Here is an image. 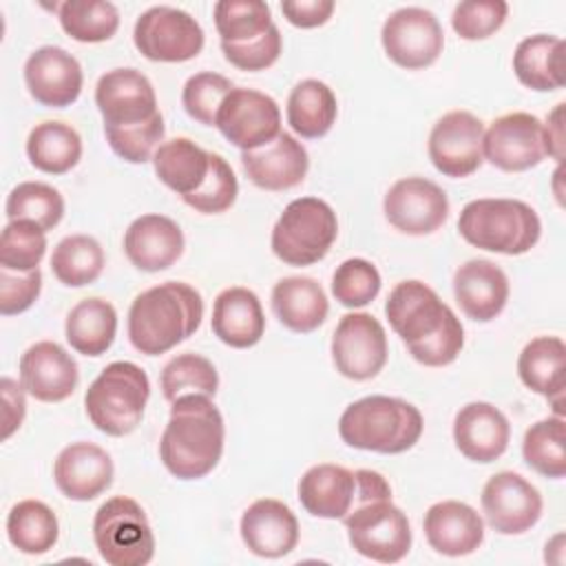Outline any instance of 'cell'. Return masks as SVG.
<instances>
[{"label": "cell", "mask_w": 566, "mask_h": 566, "mask_svg": "<svg viewBox=\"0 0 566 566\" xmlns=\"http://www.w3.org/2000/svg\"><path fill=\"white\" fill-rule=\"evenodd\" d=\"M520 380L535 394L546 396L562 416L566 385V345L559 336H537L524 345L517 358Z\"/></svg>", "instance_id": "obj_30"}, {"label": "cell", "mask_w": 566, "mask_h": 566, "mask_svg": "<svg viewBox=\"0 0 566 566\" xmlns=\"http://www.w3.org/2000/svg\"><path fill=\"white\" fill-rule=\"evenodd\" d=\"M212 332L223 345L234 349L256 345L265 332L259 296L241 285L219 292L212 305Z\"/></svg>", "instance_id": "obj_29"}, {"label": "cell", "mask_w": 566, "mask_h": 566, "mask_svg": "<svg viewBox=\"0 0 566 566\" xmlns=\"http://www.w3.org/2000/svg\"><path fill=\"white\" fill-rule=\"evenodd\" d=\"M380 272L367 259H347L343 261L332 276V294L345 307H365L380 292Z\"/></svg>", "instance_id": "obj_45"}, {"label": "cell", "mask_w": 566, "mask_h": 566, "mask_svg": "<svg viewBox=\"0 0 566 566\" xmlns=\"http://www.w3.org/2000/svg\"><path fill=\"white\" fill-rule=\"evenodd\" d=\"M281 49H283V40H281V31L276 24H272L263 35H259L250 42H241V44L221 42V51H223L226 60L241 71L270 69L279 60Z\"/></svg>", "instance_id": "obj_50"}, {"label": "cell", "mask_w": 566, "mask_h": 566, "mask_svg": "<svg viewBox=\"0 0 566 566\" xmlns=\"http://www.w3.org/2000/svg\"><path fill=\"white\" fill-rule=\"evenodd\" d=\"M111 455L93 442H73L60 451L53 464V480L60 493L75 502L102 495L113 482Z\"/></svg>", "instance_id": "obj_23"}, {"label": "cell", "mask_w": 566, "mask_h": 566, "mask_svg": "<svg viewBox=\"0 0 566 566\" xmlns=\"http://www.w3.org/2000/svg\"><path fill=\"white\" fill-rule=\"evenodd\" d=\"M241 166L256 188L279 192L290 190L305 179L310 157L298 139L281 130L270 144L241 153Z\"/></svg>", "instance_id": "obj_21"}, {"label": "cell", "mask_w": 566, "mask_h": 566, "mask_svg": "<svg viewBox=\"0 0 566 566\" xmlns=\"http://www.w3.org/2000/svg\"><path fill=\"white\" fill-rule=\"evenodd\" d=\"M385 314L411 358L420 365L444 367L460 356L464 327L427 283H398L387 296Z\"/></svg>", "instance_id": "obj_1"}, {"label": "cell", "mask_w": 566, "mask_h": 566, "mask_svg": "<svg viewBox=\"0 0 566 566\" xmlns=\"http://www.w3.org/2000/svg\"><path fill=\"white\" fill-rule=\"evenodd\" d=\"M458 232L473 248L515 256L539 241L542 221L520 199H475L462 208Z\"/></svg>", "instance_id": "obj_5"}, {"label": "cell", "mask_w": 566, "mask_h": 566, "mask_svg": "<svg viewBox=\"0 0 566 566\" xmlns=\"http://www.w3.org/2000/svg\"><path fill=\"white\" fill-rule=\"evenodd\" d=\"M124 252L137 270L161 272L181 256L184 232L170 217L142 214L124 234Z\"/></svg>", "instance_id": "obj_27"}, {"label": "cell", "mask_w": 566, "mask_h": 566, "mask_svg": "<svg viewBox=\"0 0 566 566\" xmlns=\"http://www.w3.org/2000/svg\"><path fill=\"white\" fill-rule=\"evenodd\" d=\"M166 126L161 113H157L153 119L135 126H104V135L108 146L117 157H122L128 164H144L153 159L155 150L161 146L159 142L164 139Z\"/></svg>", "instance_id": "obj_46"}, {"label": "cell", "mask_w": 566, "mask_h": 566, "mask_svg": "<svg viewBox=\"0 0 566 566\" xmlns=\"http://www.w3.org/2000/svg\"><path fill=\"white\" fill-rule=\"evenodd\" d=\"M387 57L409 71L431 66L444 46V31L438 18L422 7L394 11L380 31Z\"/></svg>", "instance_id": "obj_11"}, {"label": "cell", "mask_w": 566, "mask_h": 566, "mask_svg": "<svg viewBox=\"0 0 566 566\" xmlns=\"http://www.w3.org/2000/svg\"><path fill=\"white\" fill-rule=\"evenodd\" d=\"M0 391H2V440L11 438L15 429H20L24 413H27V402H24V387L22 382L18 385L13 378L4 376L0 380Z\"/></svg>", "instance_id": "obj_53"}, {"label": "cell", "mask_w": 566, "mask_h": 566, "mask_svg": "<svg viewBox=\"0 0 566 566\" xmlns=\"http://www.w3.org/2000/svg\"><path fill=\"white\" fill-rule=\"evenodd\" d=\"M80 380L75 358L53 340H40L20 356V382L40 402L66 400Z\"/></svg>", "instance_id": "obj_20"}, {"label": "cell", "mask_w": 566, "mask_h": 566, "mask_svg": "<svg viewBox=\"0 0 566 566\" xmlns=\"http://www.w3.org/2000/svg\"><path fill=\"white\" fill-rule=\"evenodd\" d=\"M95 104L102 113L104 126L113 128L144 124L159 113L155 88L137 69L106 71L97 80Z\"/></svg>", "instance_id": "obj_18"}, {"label": "cell", "mask_w": 566, "mask_h": 566, "mask_svg": "<svg viewBox=\"0 0 566 566\" xmlns=\"http://www.w3.org/2000/svg\"><path fill=\"white\" fill-rule=\"evenodd\" d=\"M237 195H239V184H237L234 170L221 155L212 153L206 181L199 186V190L184 197V203H188L201 214H219V212H226L237 201Z\"/></svg>", "instance_id": "obj_47"}, {"label": "cell", "mask_w": 566, "mask_h": 566, "mask_svg": "<svg viewBox=\"0 0 566 566\" xmlns=\"http://www.w3.org/2000/svg\"><path fill=\"white\" fill-rule=\"evenodd\" d=\"M338 237L332 206L318 197H298L285 206L272 228V252L287 265H314L327 256Z\"/></svg>", "instance_id": "obj_7"}, {"label": "cell", "mask_w": 566, "mask_h": 566, "mask_svg": "<svg viewBox=\"0 0 566 566\" xmlns=\"http://www.w3.org/2000/svg\"><path fill=\"white\" fill-rule=\"evenodd\" d=\"M506 15L504 0H464L455 4L451 27L462 40H484L502 29Z\"/></svg>", "instance_id": "obj_49"}, {"label": "cell", "mask_w": 566, "mask_h": 566, "mask_svg": "<svg viewBox=\"0 0 566 566\" xmlns=\"http://www.w3.org/2000/svg\"><path fill=\"white\" fill-rule=\"evenodd\" d=\"M170 418L159 440V458L170 475L199 480L221 460L226 424L210 396L190 394L170 402Z\"/></svg>", "instance_id": "obj_2"}, {"label": "cell", "mask_w": 566, "mask_h": 566, "mask_svg": "<svg viewBox=\"0 0 566 566\" xmlns=\"http://www.w3.org/2000/svg\"><path fill=\"white\" fill-rule=\"evenodd\" d=\"M509 440L511 424L491 402H469L455 413L453 442L467 460L489 464L506 451Z\"/></svg>", "instance_id": "obj_24"}, {"label": "cell", "mask_w": 566, "mask_h": 566, "mask_svg": "<svg viewBox=\"0 0 566 566\" xmlns=\"http://www.w3.org/2000/svg\"><path fill=\"white\" fill-rule=\"evenodd\" d=\"M509 279L489 259H471L453 274V294L460 310L478 323H489L502 314L509 301Z\"/></svg>", "instance_id": "obj_25"}, {"label": "cell", "mask_w": 566, "mask_h": 566, "mask_svg": "<svg viewBox=\"0 0 566 566\" xmlns=\"http://www.w3.org/2000/svg\"><path fill=\"white\" fill-rule=\"evenodd\" d=\"M241 539L250 553L268 559L292 553L298 544V520L287 504L274 497L252 502L241 515Z\"/></svg>", "instance_id": "obj_22"}, {"label": "cell", "mask_w": 566, "mask_h": 566, "mask_svg": "<svg viewBox=\"0 0 566 566\" xmlns=\"http://www.w3.org/2000/svg\"><path fill=\"white\" fill-rule=\"evenodd\" d=\"M57 535V517L40 500H22L7 515V537L20 553L44 555L55 546Z\"/></svg>", "instance_id": "obj_37"}, {"label": "cell", "mask_w": 566, "mask_h": 566, "mask_svg": "<svg viewBox=\"0 0 566 566\" xmlns=\"http://www.w3.org/2000/svg\"><path fill=\"white\" fill-rule=\"evenodd\" d=\"M93 539L111 566H144L155 555V535L144 509L126 495L106 500L93 517Z\"/></svg>", "instance_id": "obj_8"}, {"label": "cell", "mask_w": 566, "mask_h": 566, "mask_svg": "<svg viewBox=\"0 0 566 566\" xmlns=\"http://www.w3.org/2000/svg\"><path fill=\"white\" fill-rule=\"evenodd\" d=\"M133 42L150 62H188L203 49V29L190 13L159 4L137 18Z\"/></svg>", "instance_id": "obj_10"}, {"label": "cell", "mask_w": 566, "mask_h": 566, "mask_svg": "<svg viewBox=\"0 0 566 566\" xmlns=\"http://www.w3.org/2000/svg\"><path fill=\"white\" fill-rule=\"evenodd\" d=\"M270 7L261 0H221L214 4V27L226 44H241L272 27Z\"/></svg>", "instance_id": "obj_43"}, {"label": "cell", "mask_w": 566, "mask_h": 566, "mask_svg": "<svg viewBox=\"0 0 566 566\" xmlns=\"http://www.w3.org/2000/svg\"><path fill=\"white\" fill-rule=\"evenodd\" d=\"M46 252V232L31 221H9L0 234V268L13 272L38 270Z\"/></svg>", "instance_id": "obj_44"}, {"label": "cell", "mask_w": 566, "mask_h": 566, "mask_svg": "<svg viewBox=\"0 0 566 566\" xmlns=\"http://www.w3.org/2000/svg\"><path fill=\"white\" fill-rule=\"evenodd\" d=\"M203 318L201 294L184 281H166L135 296L128 338L146 356H159L190 338Z\"/></svg>", "instance_id": "obj_3"}, {"label": "cell", "mask_w": 566, "mask_h": 566, "mask_svg": "<svg viewBox=\"0 0 566 566\" xmlns=\"http://www.w3.org/2000/svg\"><path fill=\"white\" fill-rule=\"evenodd\" d=\"M27 157L31 166L46 175H64L80 161L82 139L64 122H42L27 137Z\"/></svg>", "instance_id": "obj_36"}, {"label": "cell", "mask_w": 566, "mask_h": 566, "mask_svg": "<svg viewBox=\"0 0 566 566\" xmlns=\"http://www.w3.org/2000/svg\"><path fill=\"white\" fill-rule=\"evenodd\" d=\"M214 126L237 148L256 150L281 133L279 104L254 88H232L221 102Z\"/></svg>", "instance_id": "obj_12"}, {"label": "cell", "mask_w": 566, "mask_h": 566, "mask_svg": "<svg viewBox=\"0 0 566 566\" xmlns=\"http://www.w3.org/2000/svg\"><path fill=\"white\" fill-rule=\"evenodd\" d=\"M210 155L188 137H175L164 142L155 155L153 166L159 181L177 192L181 199L199 190L210 170Z\"/></svg>", "instance_id": "obj_33"}, {"label": "cell", "mask_w": 566, "mask_h": 566, "mask_svg": "<svg viewBox=\"0 0 566 566\" xmlns=\"http://www.w3.org/2000/svg\"><path fill=\"white\" fill-rule=\"evenodd\" d=\"M343 520L352 548L367 559L396 564L411 548L409 520L391 495L365 497Z\"/></svg>", "instance_id": "obj_9"}, {"label": "cell", "mask_w": 566, "mask_h": 566, "mask_svg": "<svg viewBox=\"0 0 566 566\" xmlns=\"http://www.w3.org/2000/svg\"><path fill=\"white\" fill-rule=\"evenodd\" d=\"M104 263L106 259L99 241L88 234L64 237L51 254V270L55 279L69 287H82L97 281Z\"/></svg>", "instance_id": "obj_38"}, {"label": "cell", "mask_w": 566, "mask_h": 566, "mask_svg": "<svg viewBox=\"0 0 566 566\" xmlns=\"http://www.w3.org/2000/svg\"><path fill=\"white\" fill-rule=\"evenodd\" d=\"M272 310L283 327L310 334L327 318L329 303L318 281L310 276H285L272 287Z\"/></svg>", "instance_id": "obj_31"}, {"label": "cell", "mask_w": 566, "mask_h": 566, "mask_svg": "<svg viewBox=\"0 0 566 566\" xmlns=\"http://www.w3.org/2000/svg\"><path fill=\"white\" fill-rule=\"evenodd\" d=\"M424 537L429 546L447 557H464L484 542V522L480 513L458 500H444L424 513Z\"/></svg>", "instance_id": "obj_26"}, {"label": "cell", "mask_w": 566, "mask_h": 566, "mask_svg": "<svg viewBox=\"0 0 566 566\" xmlns=\"http://www.w3.org/2000/svg\"><path fill=\"white\" fill-rule=\"evenodd\" d=\"M484 124L469 111H449L444 113L429 133V159L438 172L462 179L473 175L482 157Z\"/></svg>", "instance_id": "obj_14"}, {"label": "cell", "mask_w": 566, "mask_h": 566, "mask_svg": "<svg viewBox=\"0 0 566 566\" xmlns=\"http://www.w3.org/2000/svg\"><path fill=\"white\" fill-rule=\"evenodd\" d=\"M64 334L77 354L93 358L102 356L115 340L117 312L99 296L84 298L69 312Z\"/></svg>", "instance_id": "obj_34"}, {"label": "cell", "mask_w": 566, "mask_h": 566, "mask_svg": "<svg viewBox=\"0 0 566 566\" xmlns=\"http://www.w3.org/2000/svg\"><path fill=\"white\" fill-rule=\"evenodd\" d=\"M9 221H31L38 228L53 230L64 217V199L57 188L42 181L18 184L4 203Z\"/></svg>", "instance_id": "obj_41"}, {"label": "cell", "mask_w": 566, "mask_h": 566, "mask_svg": "<svg viewBox=\"0 0 566 566\" xmlns=\"http://www.w3.org/2000/svg\"><path fill=\"white\" fill-rule=\"evenodd\" d=\"M232 88L234 86L228 77L212 71H201L190 75L188 82L184 84L181 104L195 122L203 126H214L217 111Z\"/></svg>", "instance_id": "obj_48"}, {"label": "cell", "mask_w": 566, "mask_h": 566, "mask_svg": "<svg viewBox=\"0 0 566 566\" xmlns=\"http://www.w3.org/2000/svg\"><path fill=\"white\" fill-rule=\"evenodd\" d=\"M356 495V471L340 464H314L298 480V500L314 517L343 520L354 509Z\"/></svg>", "instance_id": "obj_28"}, {"label": "cell", "mask_w": 566, "mask_h": 566, "mask_svg": "<svg viewBox=\"0 0 566 566\" xmlns=\"http://www.w3.org/2000/svg\"><path fill=\"white\" fill-rule=\"evenodd\" d=\"M422 427V413L394 396H365L352 402L338 420L345 444L376 453L409 451L420 440Z\"/></svg>", "instance_id": "obj_4"}, {"label": "cell", "mask_w": 566, "mask_h": 566, "mask_svg": "<svg viewBox=\"0 0 566 566\" xmlns=\"http://www.w3.org/2000/svg\"><path fill=\"white\" fill-rule=\"evenodd\" d=\"M513 71L531 91H557L564 86V40L546 33L524 38L513 53Z\"/></svg>", "instance_id": "obj_32"}, {"label": "cell", "mask_w": 566, "mask_h": 566, "mask_svg": "<svg viewBox=\"0 0 566 566\" xmlns=\"http://www.w3.org/2000/svg\"><path fill=\"white\" fill-rule=\"evenodd\" d=\"M382 210L387 221L402 234L424 237L447 221L449 199L431 179L405 177L387 190Z\"/></svg>", "instance_id": "obj_17"}, {"label": "cell", "mask_w": 566, "mask_h": 566, "mask_svg": "<svg viewBox=\"0 0 566 566\" xmlns=\"http://www.w3.org/2000/svg\"><path fill=\"white\" fill-rule=\"evenodd\" d=\"M544 126V148L546 155L562 161L564 159V102H559L546 117Z\"/></svg>", "instance_id": "obj_54"}, {"label": "cell", "mask_w": 566, "mask_h": 566, "mask_svg": "<svg viewBox=\"0 0 566 566\" xmlns=\"http://www.w3.org/2000/svg\"><path fill=\"white\" fill-rule=\"evenodd\" d=\"M24 82L35 102L49 108H64L80 97L84 73L66 49L40 46L24 64Z\"/></svg>", "instance_id": "obj_19"}, {"label": "cell", "mask_w": 566, "mask_h": 566, "mask_svg": "<svg viewBox=\"0 0 566 566\" xmlns=\"http://www.w3.org/2000/svg\"><path fill=\"white\" fill-rule=\"evenodd\" d=\"M334 7L332 0H285L281 2V13L298 29H314L332 18Z\"/></svg>", "instance_id": "obj_52"}, {"label": "cell", "mask_w": 566, "mask_h": 566, "mask_svg": "<svg viewBox=\"0 0 566 566\" xmlns=\"http://www.w3.org/2000/svg\"><path fill=\"white\" fill-rule=\"evenodd\" d=\"M482 157L504 172L535 168L544 157V126L531 113H506L484 128Z\"/></svg>", "instance_id": "obj_15"}, {"label": "cell", "mask_w": 566, "mask_h": 566, "mask_svg": "<svg viewBox=\"0 0 566 566\" xmlns=\"http://www.w3.org/2000/svg\"><path fill=\"white\" fill-rule=\"evenodd\" d=\"M42 290V272H13L0 268V314L13 316L27 312L40 296Z\"/></svg>", "instance_id": "obj_51"}, {"label": "cell", "mask_w": 566, "mask_h": 566, "mask_svg": "<svg viewBox=\"0 0 566 566\" xmlns=\"http://www.w3.org/2000/svg\"><path fill=\"white\" fill-rule=\"evenodd\" d=\"M332 360L349 380L378 376L387 363V334L380 321L367 312L345 314L332 336Z\"/></svg>", "instance_id": "obj_13"}, {"label": "cell", "mask_w": 566, "mask_h": 566, "mask_svg": "<svg viewBox=\"0 0 566 566\" xmlns=\"http://www.w3.org/2000/svg\"><path fill=\"white\" fill-rule=\"evenodd\" d=\"M482 511L489 526L500 535H520L542 517V495L520 473L500 471L482 489Z\"/></svg>", "instance_id": "obj_16"}, {"label": "cell", "mask_w": 566, "mask_h": 566, "mask_svg": "<svg viewBox=\"0 0 566 566\" xmlns=\"http://www.w3.org/2000/svg\"><path fill=\"white\" fill-rule=\"evenodd\" d=\"M159 382H161V394L168 402L190 394H201L212 398L219 389V374L206 356L186 352L166 363V367L161 369Z\"/></svg>", "instance_id": "obj_42"}, {"label": "cell", "mask_w": 566, "mask_h": 566, "mask_svg": "<svg viewBox=\"0 0 566 566\" xmlns=\"http://www.w3.org/2000/svg\"><path fill=\"white\" fill-rule=\"evenodd\" d=\"M287 124L303 139H318L336 122L338 104L334 91L321 80L298 82L287 97Z\"/></svg>", "instance_id": "obj_35"}, {"label": "cell", "mask_w": 566, "mask_h": 566, "mask_svg": "<svg viewBox=\"0 0 566 566\" xmlns=\"http://www.w3.org/2000/svg\"><path fill=\"white\" fill-rule=\"evenodd\" d=\"M148 396L150 380L146 371L135 363L115 360L88 385L84 407L95 429L122 438L139 427Z\"/></svg>", "instance_id": "obj_6"}, {"label": "cell", "mask_w": 566, "mask_h": 566, "mask_svg": "<svg viewBox=\"0 0 566 566\" xmlns=\"http://www.w3.org/2000/svg\"><path fill=\"white\" fill-rule=\"evenodd\" d=\"M524 462L544 478L566 475V424L562 416L544 418L531 424L522 442Z\"/></svg>", "instance_id": "obj_39"}, {"label": "cell", "mask_w": 566, "mask_h": 566, "mask_svg": "<svg viewBox=\"0 0 566 566\" xmlns=\"http://www.w3.org/2000/svg\"><path fill=\"white\" fill-rule=\"evenodd\" d=\"M64 33L77 42H104L119 29V11L113 2L66 0L57 9Z\"/></svg>", "instance_id": "obj_40"}]
</instances>
